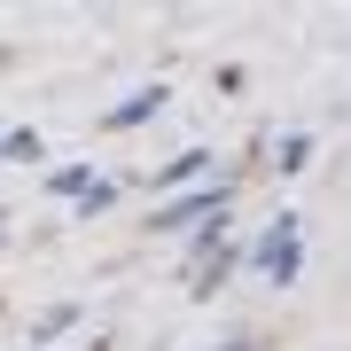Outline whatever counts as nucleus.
I'll list each match as a JSON object with an SVG mask.
<instances>
[{"instance_id":"1","label":"nucleus","mask_w":351,"mask_h":351,"mask_svg":"<svg viewBox=\"0 0 351 351\" xmlns=\"http://www.w3.org/2000/svg\"><path fill=\"white\" fill-rule=\"evenodd\" d=\"M297 242H304V234H297V219H281L274 234L258 242V265H265L274 281H289V274H297Z\"/></svg>"},{"instance_id":"3","label":"nucleus","mask_w":351,"mask_h":351,"mask_svg":"<svg viewBox=\"0 0 351 351\" xmlns=\"http://www.w3.org/2000/svg\"><path fill=\"white\" fill-rule=\"evenodd\" d=\"M156 101H164L156 86H141V94H125V101H117V110H110V117H101V125H110V133H117V125H141V117H149V110H156Z\"/></svg>"},{"instance_id":"5","label":"nucleus","mask_w":351,"mask_h":351,"mask_svg":"<svg viewBox=\"0 0 351 351\" xmlns=\"http://www.w3.org/2000/svg\"><path fill=\"white\" fill-rule=\"evenodd\" d=\"M0 156H8V164H24V156H39V133L24 125V133H8V141H0Z\"/></svg>"},{"instance_id":"4","label":"nucleus","mask_w":351,"mask_h":351,"mask_svg":"<svg viewBox=\"0 0 351 351\" xmlns=\"http://www.w3.org/2000/svg\"><path fill=\"white\" fill-rule=\"evenodd\" d=\"M71 320H78V304H55V313H39V320H32V343H55Z\"/></svg>"},{"instance_id":"2","label":"nucleus","mask_w":351,"mask_h":351,"mask_svg":"<svg viewBox=\"0 0 351 351\" xmlns=\"http://www.w3.org/2000/svg\"><path fill=\"white\" fill-rule=\"evenodd\" d=\"M211 203H219V188H195V195L164 203V211H156V226H188V219H203V211H211Z\"/></svg>"}]
</instances>
